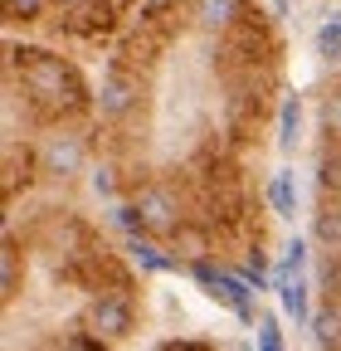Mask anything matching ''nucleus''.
Wrapping results in <instances>:
<instances>
[{"instance_id": "obj_1", "label": "nucleus", "mask_w": 341, "mask_h": 351, "mask_svg": "<svg viewBox=\"0 0 341 351\" xmlns=\"http://www.w3.org/2000/svg\"><path fill=\"white\" fill-rule=\"evenodd\" d=\"M10 64L25 83V93L34 98L39 112L49 117H64V112H83L88 108V88H83L78 69L49 49H34V44H20V49H10Z\"/></svg>"}, {"instance_id": "obj_2", "label": "nucleus", "mask_w": 341, "mask_h": 351, "mask_svg": "<svg viewBox=\"0 0 341 351\" xmlns=\"http://www.w3.org/2000/svg\"><path fill=\"white\" fill-rule=\"evenodd\" d=\"M132 327H137V307H132V298H127V293H98V298L88 302V332H98L108 346L127 341V337H132Z\"/></svg>"}, {"instance_id": "obj_3", "label": "nucleus", "mask_w": 341, "mask_h": 351, "mask_svg": "<svg viewBox=\"0 0 341 351\" xmlns=\"http://www.w3.org/2000/svg\"><path fill=\"white\" fill-rule=\"evenodd\" d=\"M83 166H88V147H83L78 132H49L45 142H39V171L54 176V181H68V176H78Z\"/></svg>"}, {"instance_id": "obj_4", "label": "nucleus", "mask_w": 341, "mask_h": 351, "mask_svg": "<svg viewBox=\"0 0 341 351\" xmlns=\"http://www.w3.org/2000/svg\"><path fill=\"white\" fill-rule=\"evenodd\" d=\"M137 103H142V78L132 69L112 64L108 78H103V88H98V117L103 122H122L127 112H137Z\"/></svg>"}, {"instance_id": "obj_5", "label": "nucleus", "mask_w": 341, "mask_h": 351, "mask_svg": "<svg viewBox=\"0 0 341 351\" xmlns=\"http://www.w3.org/2000/svg\"><path fill=\"white\" fill-rule=\"evenodd\" d=\"M190 269H195V278L210 288V298H215V302L234 307V317H239V322H253V302H249V288H253V283H249V278H234V274L215 269L210 258H195Z\"/></svg>"}, {"instance_id": "obj_6", "label": "nucleus", "mask_w": 341, "mask_h": 351, "mask_svg": "<svg viewBox=\"0 0 341 351\" xmlns=\"http://www.w3.org/2000/svg\"><path fill=\"white\" fill-rule=\"evenodd\" d=\"M137 210H142V219H147V234H151V239H170V234L186 225L181 200L170 195L166 186H142V191H137Z\"/></svg>"}, {"instance_id": "obj_7", "label": "nucleus", "mask_w": 341, "mask_h": 351, "mask_svg": "<svg viewBox=\"0 0 341 351\" xmlns=\"http://www.w3.org/2000/svg\"><path fill=\"white\" fill-rule=\"evenodd\" d=\"M312 244L322 249V258H341V195H322L317 215H312Z\"/></svg>"}, {"instance_id": "obj_8", "label": "nucleus", "mask_w": 341, "mask_h": 351, "mask_svg": "<svg viewBox=\"0 0 341 351\" xmlns=\"http://www.w3.org/2000/svg\"><path fill=\"white\" fill-rule=\"evenodd\" d=\"M20 283H25V254H20L15 234L5 230V239H0V302H15Z\"/></svg>"}, {"instance_id": "obj_9", "label": "nucleus", "mask_w": 341, "mask_h": 351, "mask_svg": "<svg viewBox=\"0 0 341 351\" xmlns=\"http://www.w3.org/2000/svg\"><path fill=\"white\" fill-rule=\"evenodd\" d=\"M244 15V0H195V25L200 29H234Z\"/></svg>"}, {"instance_id": "obj_10", "label": "nucleus", "mask_w": 341, "mask_h": 351, "mask_svg": "<svg viewBox=\"0 0 341 351\" xmlns=\"http://www.w3.org/2000/svg\"><path fill=\"white\" fill-rule=\"evenodd\" d=\"M312 341L322 346V351H341V298H327L317 313H312Z\"/></svg>"}, {"instance_id": "obj_11", "label": "nucleus", "mask_w": 341, "mask_h": 351, "mask_svg": "<svg viewBox=\"0 0 341 351\" xmlns=\"http://www.w3.org/2000/svg\"><path fill=\"white\" fill-rule=\"evenodd\" d=\"M29 161H39V152H15L5 147V181H0V195L15 200V191L29 186Z\"/></svg>"}, {"instance_id": "obj_12", "label": "nucleus", "mask_w": 341, "mask_h": 351, "mask_svg": "<svg viewBox=\"0 0 341 351\" xmlns=\"http://www.w3.org/2000/svg\"><path fill=\"white\" fill-rule=\"evenodd\" d=\"M278 298H283V313L292 317V322H312V313H307V283L303 278H288V274H278Z\"/></svg>"}, {"instance_id": "obj_13", "label": "nucleus", "mask_w": 341, "mask_h": 351, "mask_svg": "<svg viewBox=\"0 0 341 351\" xmlns=\"http://www.w3.org/2000/svg\"><path fill=\"white\" fill-rule=\"evenodd\" d=\"M297 132H303V98L288 93L283 108H278V147H283V152L297 147Z\"/></svg>"}, {"instance_id": "obj_14", "label": "nucleus", "mask_w": 341, "mask_h": 351, "mask_svg": "<svg viewBox=\"0 0 341 351\" xmlns=\"http://www.w3.org/2000/svg\"><path fill=\"white\" fill-rule=\"evenodd\" d=\"M268 205H273V215H278V219H292V210H297V186H292V171H278L273 181H268Z\"/></svg>"}, {"instance_id": "obj_15", "label": "nucleus", "mask_w": 341, "mask_h": 351, "mask_svg": "<svg viewBox=\"0 0 341 351\" xmlns=\"http://www.w3.org/2000/svg\"><path fill=\"white\" fill-rule=\"evenodd\" d=\"M127 254H132V263H142L147 274H170V269H176V258H166L156 244H147V234H132V249H127Z\"/></svg>"}, {"instance_id": "obj_16", "label": "nucleus", "mask_w": 341, "mask_h": 351, "mask_svg": "<svg viewBox=\"0 0 341 351\" xmlns=\"http://www.w3.org/2000/svg\"><path fill=\"white\" fill-rule=\"evenodd\" d=\"M322 137L327 147H341V83H331L322 98Z\"/></svg>"}, {"instance_id": "obj_17", "label": "nucleus", "mask_w": 341, "mask_h": 351, "mask_svg": "<svg viewBox=\"0 0 341 351\" xmlns=\"http://www.w3.org/2000/svg\"><path fill=\"white\" fill-rule=\"evenodd\" d=\"M317 191L322 195H341V147H327L317 161Z\"/></svg>"}, {"instance_id": "obj_18", "label": "nucleus", "mask_w": 341, "mask_h": 351, "mask_svg": "<svg viewBox=\"0 0 341 351\" xmlns=\"http://www.w3.org/2000/svg\"><path fill=\"white\" fill-rule=\"evenodd\" d=\"M170 239H176V249L195 263V258H205L210 254V230H200V225H181L176 234H170Z\"/></svg>"}, {"instance_id": "obj_19", "label": "nucleus", "mask_w": 341, "mask_h": 351, "mask_svg": "<svg viewBox=\"0 0 341 351\" xmlns=\"http://www.w3.org/2000/svg\"><path fill=\"white\" fill-rule=\"evenodd\" d=\"M317 59L341 64V15H331V20L317 29Z\"/></svg>"}, {"instance_id": "obj_20", "label": "nucleus", "mask_w": 341, "mask_h": 351, "mask_svg": "<svg viewBox=\"0 0 341 351\" xmlns=\"http://www.w3.org/2000/svg\"><path fill=\"white\" fill-rule=\"evenodd\" d=\"M49 10V0H5V20H39V15H45Z\"/></svg>"}, {"instance_id": "obj_21", "label": "nucleus", "mask_w": 341, "mask_h": 351, "mask_svg": "<svg viewBox=\"0 0 341 351\" xmlns=\"http://www.w3.org/2000/svg\"><path fill=\"white\" fill-rule=\"evenodd\" d=\"M112 215H117V225H122L127 234H147V219H142V210H137V200H132V205H117Z\"/></svg>"}, {"instance_id": "obj_22", "label": "nucleus", "mask_w": 341, "mask_h": 351, "mask_svg": "<svg viewBox=\"0 0 341 351\" xmlns=\"http://www.w3.org/2000/svg\"><path fill=\"white\" fill-rule=\"evenodd\" d=\"M303 263H307V244H303V239H292L288 254H283V263H278V274L292 278V274H303Z\"/></svg>"}, {"instance_id": "obj_23", "label": "nucleus", "mask_w": 341, "mask_h": 351, "mask_svg": "<svg viewBox=\"0 0 341 351\" xmlns=\"http://www.w3.org/2000/svg\"><path fill=\"white\" fill-rule=\"evenodd\" d=\"M259 346H264V351H283V327H278V317H264V322H259Z\"/></svg>"}, {"instance_id": "obj_24", "label": "nucleus", "mask_w": 341, "mask_h": 351, "mask_svg": "<svg viewBox=\"0 0 341 351\" xmlns=\"http://www.w3.org/2000/svg\"><path fill=\"white\" fill-rule=\"evenodd\" d=\"M93 191H98V195H112V171H98V176H93Z\"/></svg>"}, {"instance_id": "obj_25", "label": "nucleus", "mask_w": 341, "mask_h": 351, "mask_svg": "<svg viewBox=\"0 0 341 351\" xmlns=\"http://www.w3.org/2000/svg\"><path fill=\"white\" fill-rule=\"evenodd\" d=\"M273 10H278V15H288V0H273Z\"/></svg>"}]
</instances>
